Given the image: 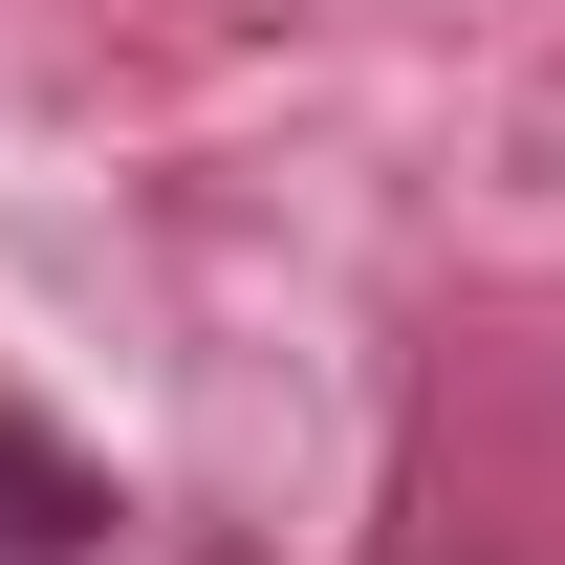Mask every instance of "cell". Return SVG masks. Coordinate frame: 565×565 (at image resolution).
I'll use <instances>...</instances> for the list:
<instances>
[{"label": "cell", "mask_w": 565, "mask_h": 565, "mask_svg": "<svg viewBox=\"0 0 565 565\" xmlns=\"http://www.w3.org/2000/svg\"><path fill=\"white\" fill-rule=\"evenodd\" d=\"M0 565H109V479L44 414H0Z\"/></svg>", "instance_id": "6da1fadb"}]
</instances>
